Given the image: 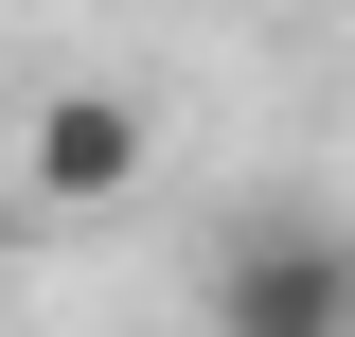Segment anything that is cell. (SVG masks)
I'll return each instance as SVG.
<instances>
[{"instance_id":"2","label":"cell","mask_w":355,"mask_h":337,"mask_svg":"<svg viewBox=\"0 0 355 337\" xmlns=\"http://www.w3.org/2000/svg\"><path fill=\"white\" fill-rule=\"evenodd\" d=\"M142 160H160V125H142L125 89H53L36 125H18V196L36 213H125Z\"/></svg>"},{"instance_id":"1","label":"cell","mask_w":355,"mask_h":337,"mask_svg":"<svg viewBox=\"0 0 355 337\" xmlns=\"http://www.w3.org/2000/svg\"><path fill=\"white\" fill-rule=\"evenodd\" d=\"M214 337H355V249L338 213H266L214 249Z\"/></svg>"}]
</instances>
